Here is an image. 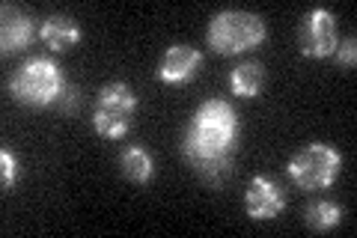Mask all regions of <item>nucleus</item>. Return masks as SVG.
Segmentation results:
<instances>
[{
    "mask_svg": "<svg viewBox=\"0 0 357 238\" xmlns=\"http://www.w3.org/2000/svg\"><path fill=\"white\" fill-rule=\"evenodd\" d=\"M340 45L337 36V18L328 9H310L298 24V51L310 60H325L333 57Z\"/></svg>",
    "mask_w": 357,
    "mask_h": 238,
    "instance_id": "6",
    "label": "nucleus"
},
{
    "mask_svg": "<svg viewBox=\"0 0 357 238\" xmlns=\"http://www.w3.org/2000/svg\"><path fill=\"white\" fill-rule=\"evenodd\" d=\"M354 48H357L354 36H349L342 45H337V51H333V60H337L340 69H351V66H354V54H357Z\"/></svg>",
    "mask_w": 357,
    "mask_h": 238,
    "instance_id": "15",
    "label": "nucleus"
},
{
    "mask_svg": "<svg viewBox=\"0 0 357 238\" xmlns=\"http://www.w3.org/2000/svg\"><path fill=\"white\" fill-rule=\"evenodd\" d=\"M268 30L259 15L244 13V9H227V13H218L208 21L206 45L220 57H236V54L259 48Z\"/></svg>",
    "mask_w": 357,
    "mask_h": 238,
    "instance_id": "3",
    "label": "nucleus"
},
{
    "mask_svg": "<svg viewBox=\"0 0 357 238\" xmlns=\"http://www.w3.org/2000/svg\"><path fill=\"white\" fill-rule=\"evenodd\" d=\"M304 221H307V226L312 232H328V230H333V226H340L342 209L333 200H319V202H312V206H307Z\"/></svg>",
    "mask_w": 357,
    "mask_h": 238,
    "instance_id": "13",
    "label": "nucleus"
},
{
    "mask_svg": "<svg viewBox=\"0 0 357 238\" xmlns=\"http://www.w3.org/2000/svg\"><path fill=\"white\" fill-rule=\"evenodd\" d=\"M119 170L122 179H128L131 185H146L155 176V158L143 146H126L119 152Z\"/></svg>",
    "mask_w": 357,
    "mask_h": 238,
    "instance_id": "11",
    "label": "nucleus"
},
{
    "mask_svg": "<svg viewBox=\"0 0 357 238\" xmlns=\"http://www.w3.org/2000/svg\"><path fill=\"white\" fill-rule=\"evenodd\" d=\"M3 24H0V51L3 54H15L30 48V42L39 36L36 21H33L27 13H21L18 6L3 3Z\"/></svg>",
    "mask_w": 357,
    "mask_h": 238,
    "instance_id": "9",
    "label": "nucleus"
},
{
    "mask_svg": "<svg viewBox=\"0 0 357 238\" xmlns=\"http://www.w3.org/2000/svg\"><path fill=\"white\" fill-rule=\"evenodd\" d=\"M265 87V69L259 63H241L229 75V89L238 98H256Z\"/></svg>",
    "mask_w": 357,
    "mask_h": 238,
    "instance_id": "12",
    "label": "nucleus"
},
{
    "mask_svg": "<svg viewBox=\"0 0 357 238\" xmlns=\"http://www.w3.org/2000/svg\"><path fill=\"white\" fill-rule=\"evenodd\" d=\"M0 164H3V191L9 194L18 185V158L9 149H0Z\"/></svg>",
    "mask_w": 357,
    "mask_h": 238,
    "instance_id": "14",
    "label": "nucleus"
},
{
    "mask_svg": "<svg viewBox=\"0 0 357 238\" xmlns=\"http://www.w3.org/2000/svg\"><path fill=\"white\" fill-rule=\"evenodd\" d=\"M238 149V113L227 98H208L185 128L182 155L206 185L218 188L232 176Z\"/></svg>",
    "mask_w": 357,
    "mask_h": 238,
    "instance_id": "1",
    "label": "nucleus"
},
{
    "mask_svg": "<svg viewBox=\"0 0 357 238\" xmlns=\"http://www.w3.org/2000/svg\"><path fill=\"white\" fill-rule=\"evenodd\" d=\"M137 113V96L122 81H114L98 89L96 107H93V128L102 140H122L134 126Z\"/></svg>",
    "mask_w": 357,
    "mask_h": 238,
    "instance_id": "4",
    "label": "nucleus"
},
{
    "mask_svg": "<svg viewBox=\"0 0 357 238\" xmlns=\"http://www.w3.org/2000/svg\"><path fill=\"white\" fill-rule=\"evenodd\" d=\"M39 39L48 51L63 54V51H72L81 42V27L69 15H48L39 27Z\"/></svg>",
    "mask_w": 357,
    "mask_h": 238,
    "instance_id": "10",
    "label": "nucleus"
},
{
    "mask_svg": "<svg viewBox=\"0 0 357 238\" xmlns=\"http://www.w3.org/2000/svg\"><path fill=\"white\" fill-rule=\"evenodd\" d=\"M286 209L283 188L271 182L268 176H253L248 191H244V211L250 221H274Z\"/></svg>",
    "mask_w": 357,
    "mask_h": 238,
    "instance_id": "7",
    "label": "nucleus"
},
{
    "mask_svg": "<svg viewBox=\"0 0 357 238\" xmlns=\"http://www.w3.org/2000/svg\"><path fill=\"white\" fill-rule=\"evenodd\" d=\"M199 66H203V54L191 45H170L161 60H158V81L164 84H188L194 81Z\"/></svg>",
    "mask_w": 357,
    "mask_h": 238,
    "instance_id": "8",
    "label": "nucleus"
},
{
    "mask_svg": "<svg viewBox=\"0 0 357 238\" xmlns=\"http://www.w3.org/2000/svg\"><path fill=\"white\" fill-rule=\"evenodd\" d=\"M66 77L60 66L48 60V57H33V60L21 63L15 75L9 77V93L15 101L27 107H51L63 101L66 96Z\"/></svg>",
    "mask_w": 357,
    "mask_h": 238,
    "instance_id": "2",
    "label": "nucleus"
},
{
    "mask_svg": "<svg viewBox=\"0 0 357 238\" xmlns=\"http://www.w3.org/2000/svg\"><path fill=\"white\" fill-rule=\"evenodd\" d=\"M342 167V155L328 143H310L304 146L292 161H289V179L301 191H325L337 182Z\"/></svg>",
    "mask_w": 357,
    "mask_h": 238,
    "instance_id": "5",
    "label": "nucleus"
}]
</instances>
